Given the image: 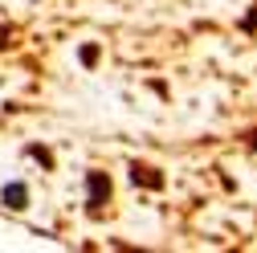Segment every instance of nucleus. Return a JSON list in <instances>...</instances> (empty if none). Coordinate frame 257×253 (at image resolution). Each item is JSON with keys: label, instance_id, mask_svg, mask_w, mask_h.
<instances>
[{"label": "nucleus", "instance_id": "1", "mask_svg": "<svg viewBox=\"0 0 257 253\" xmlns=\"http://www.w3.org/2000/svg\"><path fill=\"white\" fill-rule=\"evenodd\" d=\"M110 196H114V180L102 168H90L86 172V212L90 216H102V208L110 204Z\"/></svg>", "mask_w": 257, "mask_h": 253}, {"label": "nucleus", "instance_id": "2", "mask_svg": "<svg viewBox=\"0 0 257 253\" xmlns=\"http://www.w3.org/2000/svg\"><path fill=\"white\" fill-rule=\"evenodd\" d=\"M126 172H131V184H135V188H147V192H164V188H168V176L159 172V168H151V164L131 160Z\"/></svg>", "mask_w": 257, "mask_h": 253}, {"label": "nucleus", "instance_id": "3", "mask_svg": "<svg viewBox=\"0 0 257 253\" xmlns=\"http://www.w3.org/2000/svg\"><path fill=\"white\" fill-rule=\"evenodd\" d=\"M0 204L13 208V212H25L29 208V184L25 180H9L5 188H0Z\"/></svg>", "mask_w": 257, "mask_h": 253}, {"label": "nucleus", "instance_id": "4", "mask_svg": "<svg viewBox=\"0 0 257 253\" xmlns=\"http://www.w3.org/2000/svg\"><path fill=\"white\" fill-rule=\"evenodd\" d=\"M25 160H37L45 172H53V151L45 143H25Z\"/></svg>", "mask_w": 257, "mask_h": 253}, {"label": "nucleus", "instance_id": "5", "mask_svg": "<svg viewBox=\"0 0 257 253\" xmlns=\"http://www.w3.org/2000/svg\"><path fill=\"white\" fill-rule=\"evenodd\" d=\"M98 57H102V49H98V45H94V41H86V45L78 49V61H82V66H86V70H94V66H98Z\"/></svg>", "mask_w": 257, "mask_h": 253}, {"label": "nucleus", "instance_id": "6", "mask_svg": "<svg viewBox=\"0 0 257 253\" xmlns=\"http://www.w3.org/2000/svg\"><path fill=\"white\" fill-rule=\"evenodd\" d=\"M13 37H17V25H13V21H0V53H9Z\"/></svg>", "mask_w": 257, "mask_h": 253}, {"label": "nucleus", "instance_id": "7", "mask_svg": "<svg viewBox=\"0 0 257 253\" xmlns=\"http://www.w3.org/2000/svg\"><path fill=\"white\" fill-rule=\"evenodd\" d=\"M237 25H241V33H257V0H253V9H249Z\"/></svg>", "mask_w": 257, "mask_h": 253}, {"label": "nucleus", "instance_id": "8", "mask_svg": "<svg viewBox=\"0 0 257 253\" xmlns=\"http://www.w3.org/2000/svg\"><path fill=\"white\" fill-rule=\"evenodd\" d=\"M245 147L257 155V126H249V131H245Z\"/></svg>", "mask_w": 257, "mask_h": 253}]
</instances>
